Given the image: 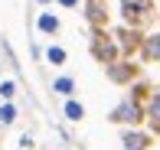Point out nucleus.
I'll list each match as a JSON object with an SVG mask.
<instances>
[{"label":"nucleus","instance_id":"obj_1","mask_svg":"<svg viewBox=\"0 0 160 150\" xmlns=\"http://www.w3.org/2000/svg\"><path fill=\"white\" fill-rule=\"evenodd\" d=\"M154 0H121V20L128 26H137L141 30L147 20H154Z\"/></svg>","mask_w":160,"mask_h":150},{"label":"nucleus","instance_id":"obj_2","mask_svg":"<svg viewBox=\"0 0 160 150\" xmlns=\"http://www.w3.org/2000/svg\"><path fill=\"white\" fill-rule=\"evenodd\" d=\"M92 56H95L101 65H111V62H118L121 49H118V42L111 36H105V30H95V36H92Z\"/></svg>","mask_w":160,"mask_h":150},{"label":"nucleus","instance_id":"obj_3","mask_svg":"<svg viewBox=\"0 0 160 150\" xmlns=\"http://www.w3.org/2000/svg\"><path fill=\"white\" fill-rule=\"evenodd\" d=\"M111 121L114 124H141L144 121V104L134 101V98H128V101H121L118 108L111 111Z\"/></svg>","mask_w":160,"mask_h":150},{"label":"nucleus","instance_id":"obj_4","mask_svg":"<svg viewBox=\"0 0 160 150\" xmlns=\"http://www.w3.org/2000/svg\"><path fill=\"white\" fill-rule=\"evenodd\" d=\"M114 36H118V49L124 56H134L137 49H141V42H144V36H141V30H137V26H121L118 33H114Z\"/></svg>","mask_w":160,"mask_h":150},{"label":"nucleus","instance_id":"obj_5","mask_svg":"<svg viewBox=\"0 0 160 150\" xmlns=\"http://www.w3.org/2000/svg\"><path fill=\"white\" fill-rule=\"evenodd\" d=\"M85 20H88L95 30H105V26H108V7H105V0H85Z\"/></svg>","mask_w":160,"mask_h":150},{"label":"nucleus","instance_id":"obj_6","mask_svg":"<svg viewBox=\"0 0 160 150\" xmlns=\"http://www.w3.org/2000/svg\"><path fill=\"white\" fill-rule=\"evenodd\" d=\"M134 75H137V65H134V62H111V65H108V78L118 82V85H128Z\"/></svg>","mask_w":160,"mask_h":150},{"label":"nucleus","instance_id":"obj_7","mask_svg":"<svg viewBox=\"0 0 160 150\" xmlns=\"http://www.w3.org/2000/svg\"><path fill=\"white\" fill-rule=\"evenodd\" d=\"M141 59L144 62H160V33H150L141 42Z\"/></svg>","mask_w":160,"mask_h":150},{"label":"nucleus","instance_id":"obj_8","mask_svg":"<svg viewBox=\"0 0 160 150\" xmlns=\"http://www.w3.org/2000/svg\"><path fill=\"white\" fill-rule=\"evenodd\" d=\"M36 26H39V33H46V36H56V33L62 30V23H59V17H56V13H39Z\"/></svg>","mask_w":160,"mask_h":150},{"label":"nucleus","instance_id":"obj_9","mask_svg":"<svg viewBox=\"0 0 160 150\" xmlns=\"http://www.w3.org/2000/svg\"><path fill=\"white\" fill-rule=\"evenodd\" d=\"M150 147V137L141 131H124V150H147Z\"/></svg>","mask_w":160,"mask_h":150},{"label":"nucleus","instance_id":"obj_10","mask_svg":"<svg viewBox=\"0 0 160 150\" xmlns=\"http://www.w3.org/2000/svg\"><path fill=\"white\" fill-rule=\"evenodd\" d=\"M144 118H150L154 131H160V91H157V95H150L147 108H144Z\"/></svg>","mask_w":160,"mask_h":150},{"label":"nucleus","instance_id":"obj_11","mask_svg":"<svg viewBox=\"0 0 160 150\" xmlns=\"http://www.w3.org/2000/svg\"><path fill=\"white\" fill-rule=\"evenodd\" d=\"M52 88L59 91V95H65V98H69L72 91H75V82H72L69 75H62V78H56V82H52Z\"/></svg>","mask_w":160,"mask_h":150},{"label":"nucleus","instance_id":"obj_12","mask_svg":"<svg viewBox=\"0 0 160 150\" xmlns=\"http://www.w3.org/2000/svg\"><path fill=\"white\" fill-rule=\"evenodd\" d=\"M65 118H69V121H82V118H85V104L65 101Z\"/></svg>","mask_w":160,"mask_h":150},{"label":"nucleus","instance_id":"obj_13","mask_svg":"<svg viewBox=\"0 0 160 150\" xmlns=\"http://www.w3.org/2000/svg\"><path fill=\"white\" fill-rule=\"evenodd\" d=\"M46 59L52 62V65H62V62H65V49H59V46H49V49H46Z\"/></svg>","mask_w":160,"mask_h":150},{"label":"nucleus","instance_id":"obj_14","mask_svg":"<svg viewBox=\"0 0 160 150\" xmlns=\"http://www.w3.org/2000/svg\"><path fill=\"white\" fill-rule=\"evenodd\" d=\"M13 121H17V108L7 101L3 108H0V124H13Z\"/></svg>","mask_w":160,"mask_h":150},{"label":"nucleus","instance_id":"obj_15","mask_svg":"<svg viewBox=\"0 0 160 150\" xmlns=\"http://www.w3.org/2000/svg\"><path fill=\"white\" fill-rule=\"evenodd\" d=\"M13 95H17V82H10V78H7V82H0V98H7V101H10Z\"/></svg>","mask_w":160,"mask_h":150},{"label":"nucleus","instance_id":"obj_16","mask_svg":"<svg viewBox=\"0 0 160 150\" xmlns=\"http://www.w3.org/2000/svg\"><path fill=\"white\" fill-rule=\"evenodd\" d=\"M59 3H62V7H75L78 0H59Z\"/></svg>","mask_w":160,"mask_h":150},{"label":"nucleus","instance_id":"obj_17","mask_svg":"<svg viewBox=\"0 0 160 150\" xmlns=\"http://www.w3.org/2000/svg\"><path fill=\"white\" fill-rule=\"evenodd\" d=\"M39 3H49V0H39Z\"/></svg>","mask_w":160,"mask_h":150}]
</instances>
